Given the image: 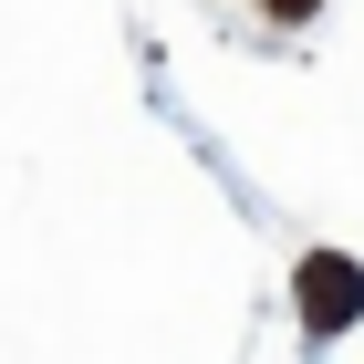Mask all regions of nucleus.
<instances>
[{
  "label": "nucleus",
  "instance_id": "obj_1",
  "mask_svg": "<svg viewBox=\"0 0 364 364\" xmlns=\"http://www.w3.org/2000/svg\"><path fill=\"white\" fill-rule=\"evenodd\" d=\"M291 291H302V323H312V333H343V323H364V271H354L343 250H312Z\"/></svg>",
  "mask_w": 364,
  "mask_h": 364
},
{
  "label": "nucleus",
  "instance_id": "obj_2",
  "mask_svg": "<svg viewBox=\"0 0 364 364\" xmlns=\"http://www.w3.org/2000/svg\"><path fill=\"white\" fill-rule=\"evenodd\" d=\"M271 11H281V21H312V11H323V0H271Z\"/></svg>",
  "mask_w": 364,
  "mask_h": 364
}]
</instances>
